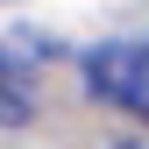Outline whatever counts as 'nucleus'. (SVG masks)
Masks as SVG:
<instances>
[{"label": "nucleus", "mask_w": 149, "mask_h": 149, "mask_svg": "<svg viewBox=\"0 0 149 149\" xmlns=\"http://www.w3.org/2000/svg\"><path fill=\"white\" fill-rule=\"evenodd\" d=\"M85 78H92L100 100H114V107H128V114L149 121V36H135V43H100L85 57Z\"/></svg>", "instance_id": "1"}, {"label": "nucleus", "mask_w": 149, "mask_h": 149, "mask_svg": "<svg viewBox=\"0 0 149 149\" xmlns=\"http://www.w3.org/2000/svg\"><path fill=\"white\" fill-rule=\"evenodd\" d=\"M22 121H36V85H29L22 57L0 50V128H22Z\"/></svg>", "instance_id": "2"}, {"label": "nucleus", "mask_w": 149, "mask_h": 149, "mask_svg": "<svg viewBox=\"0 0 149 149\" xmlns=\"http://www.w3.org/2000/svg\"><path fill=\"white\" fill-rule=\"evenodd\" d=\"M135 149H142V142H135Z\"/></svg>", "instance_id": "3"}]
</instances>
